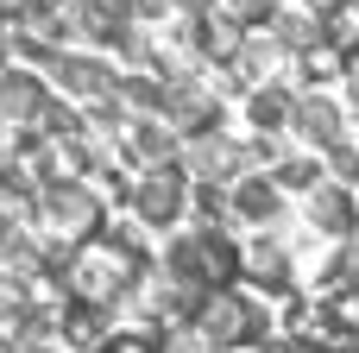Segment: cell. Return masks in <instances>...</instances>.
I'll use <instances>...</instances> for the list:
<instances>
[{
  "mask_svg": "<svg viewBox=\"0 0 359 353\" xmlns=\"http://www.w3.org/2000/svg\"><path fill=\"white\" fill-rule=\"evenodd\" d=\"M158 272L183 291V303H189V309H202L208 297L233 291V278H246V246H240L221 221H189V227H177V234H170V246H164V265H158Z\"/></svg>",
  "mask_w": 359,
  "mask_h": 353,
  "instance_id": "cell-1",
  "label": "cell"
},
{
  "mask_svg": "<svg viewBox=\"0 0 359 353\" xmlns=\"http://www.w3.org/2000/svg\"><path fill=\"white\" fill-rule=\"evenodd\" d=\"M196 322H202V335L221 353H246L271 335V303L259 291H221V297H208L196 309Z\"/></svg>",
  "mask_w": 359,
  "mask_h": 353,
  "instance_id": "cell-2",
  "label": "cell"
},
{
  "mask_svg": "<svg viewBox=\"0 0 359 353\" xmlns=\"http://www.w3.org/2000/svg\"><path fill=\"white\" fill-rule=\"evenodd\" d=\"M38 215H44V234L76 240V246H88V240L101 234V196H95L88 183H69V177L38 196Z\"/></svg>",
  "mask_w": 359,
  "mask_h": 353,
  "instance_id": "cell-3",
  "label": "cell"
},
{
  "mask_svg": "<svg viewBox=\"0 0 359 353\" xmlns=\"http://www.w3.org/2000/svg\"><path fill=\"white\" fill-rule=\"evenodd\" d=\"M183 208H189V177H183V171H170V164L139 171V183H133V215H139V227H177Z\"/></svg>",
  "mask_w": 359,
  "mask_h": 353,
  "instance_id": "cell-4",
  "label": "cell"
},
{
  "mask_svg": "<svg viewBox=\"0 0 359 353\" xmlns=\"http://www.w3.org/2000/svg\"><path fill=\"white\" fill-rule=\"evenodd\" d=\"M290 133L309 145V152H334V145H347V107L341 101H328V95H303L297 101V114H290Z\"/></svg>",
  "mask_w": 359,
  "mask_h": 353,
  "instance_id": "cell-5",
  "label": "cell"
},
{
  "mask_svg": "<svg viewBox=\"0 0 359 353\" xmlns=\"http://www.w3.org/2000/svg\"><path fill=\"white\" fill-rule=\"evenodd\" d=\"M50 69H57V82H63L69 101H107V95H120V76L101 57H50Z\"/></svg>",
  "mask_w": 359,
  "mask_h": 353,
  "instance_id": "cell-6",
  "label": "cell"
},
{
  "mask_svg": "<svg viewBox=\"0 0 359 353\" xmlns=\"http://www.w3.org/2000/svg\"><path fill=\"white\" fill-rule=\"evenodd\" d=\"M290 272H297V259H290L284 240H252V246H246V278H252L259 297H284V291L297 284Z\"/></svg>",
  "mask_w": 359,
  "mask_h": 353,
  "instance_id": "cell-7",
  "label": "cell"
},
{
  "mask_svg": "<svg viewBox=\"0 0 359 353\" xmlns=\"http://www.w3.org/2000/svg\"><path fill=\"white\" fill-rule=\"evenodd\" d=\"M227 202H233V215H240V221H252V227H271V221H278V202H284V189H278V177H259V171H246V177H233V183H227Z\"/></svg>",
  "mask_w": 359,
  "mask_h": 353,
  "instance_id": "cell-8",
  "label": "cell"
},
{
  "mask_svg": "<svg viewBox=\"0 0 359 353\" xmlns=\"http://www.w3.org/2000/svg\"><path fill=\"white\" fill-rule=\"evenodd\" d=\"M44 107V82L25 69H0V120H38Z\"/></svg>",
  "mask_w": 359,
  "mask_h": 353,
  "instance_id": "cell-9",
  "label": "cell"
},
{
  "mask_svg": "<svg viewBox=\"0 0 359 353\" xmlns=\"http://www.w3.org/2000/svg\"><path fill=\"white\" fill-rule=\"evenodd\" d=\"M120 133H126V152H133L145 171H151V164H164V158L177 152V133H170L164 120H133V126H120Z\"/></svg>",
  "mask_w": 359,
  "mask_h": 353,
  "instance_id": "cell-10",
  "label": "cell"
},
{
  "mask_svg": "<svg viewBox=\"0 0 359 353\" xmlns=\"http://www.w3.org/2000/svg\"><path fill=\"white\" fill-rule=\"evenodd\" d=\"M32 309H38V303H32V284H25L19 272H0V335H6V341H19V328L32 322Z\"/></svg>",
  "mask_w": 359,
  "mask_h": 353,
  "instance_id": "cell-11",
  "label": "cell"
},
{
  "mask_svg": "<svg viewBox=\"0 0 359 353\" xmlns=\"http://www.w3.org/2000/svg\"><path fill=\"white\" fill-rule=\"evenodd\" d=\"M290 114H297V101H290L284 88H259V95L246 101V120H252V133H271V139L290 126Z\"/></svg>",
  "mask_w": 359,
  "mask_h": 353,
  "instance_id": "cell-12",
  "label": "cell"
},
{
  "mask_svg": "<svg viewBox=\"0 0 359 353\" xmlns=\"http://www.w3.org/2000/svg\"><path fill=\"white\" fill-rule=\"evenodd\" d=\"M271 177H278V189H284V196H316V189H322V152L278 158V164H271Z\"/></svg>",
  "mask_w": 359,
  "mask_h": 353,
  "instance_id": "cell-13",
  "label": "cell"
},
{
  "mask_svg": "<svg viewBox=\"0 0 359 353\" xmlns=\"http://www.w3.org/2000/svg\"><path fill=\"white\" fill-rule=\"evenodd\" d=\"M13 246H19V227H13V215L0 208V259H13Z\"/></svg>",
  "mask_w": 359,
  "mask_h": 353,
  "instance_id": "cell-14",
  "label": "cell"
},
{
  "mask_svg": "<svg viewBox=\"0 0 359 353\" xmlns=\"http://www.w3.org/2000/svg\"><path fill=\"white\" fill-rule=\"evenodd\" d=\"M278 353H334V347H322V341H290V347H278Z\"/></svg>",
  "mask_w": 359,
  "mask_h": 353,
  "instance_id": "cell-15",
  "label": "cell"
}]
</instances>
